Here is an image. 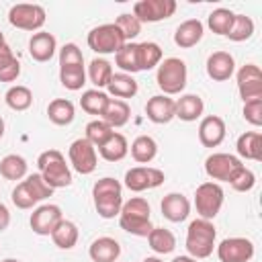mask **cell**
Segmentation results:
<instances>
[{"instance_id":"6da1fadb","label":"cell","mask_w":262,"mask_h":262,"mask_svg":"<svg viewBox=\"0 0 262 262\" xmlns=\"http://www.w3.org/2000/svg\"><path fill=\"white\" fill-rule=\"evenodd\" d=\"M92 199H94L96 213L102 219H113L121 213V207H123V186L119 180L104 176L94 182Z\"/></svg>"},{"instance_id":"7a4b0ae2","label":"cell","mask_w":262,"mask_h":262,"mask_svg":"<svg viewBox=\"0 0 262 262\" xmlns=\"http://www.w3.org/2000/svg\"><path fill=\"white\" fill-rule=\"evenodd\" d=\"M119 225L131 235L147 237L149 231L154 229L149 221V203L141 196H133L127 203H123L119 213Z\"/></svg>"},{"instance_id":"3957f363","label":"cell","mask_w":262,"mask_h":262,"mask_svg":"<svg viewBox=\"0 0 262 262\" xmlns=\"http://www.w3.org/2000/svg\"><path fill=\"white\" fill-rule=\"evenodd\" d=\"M215 225L209 219H194L188 229H186V252L190 258L201 260V258H209L213 254L215 248Z\"/></svg>"},{"instance_id":"277c9868","label":"cell","mask_w":262,"mask_h":262,"mask_svg":"<svg viewBox=\"0 0 262 262\" xmlns=\"http://www.w3.org/2000/svg\"><path fill=\"white\" fill-rule=\"evenodd\" d=\"M37 168L43 180L55 190L72 184V172L66 164V158L57 149H47L37 158Z\"/></svg>"},{"instance_id":"5b68a950","label":"cell","mask_w":262,"mask_h":262,"mask_svg":"<svg viewBox=\"0 0 262 262\" xmlns=\"http://www.w3.org/2000/svg\"><path fill=\"white\" fill-rule=\"evenodd\" d=\"M186 63L178 57H168L164 61H160L158 66V74H156V82L160 86V90L170 96V94H180L186 86Z\"/></svg>"},{"instance_id":"8992f818","label":"cell","mask_w":262,"mask_h":262,"mask_svg":"<svg viewBox=\"0 0 262 262\" xmlns=\"http://www.w3.org/2000/svg\"><path fill=\"white\" fill-rule=\"evenodd\" d=\"M88 47L98 53V55H106V53H117L127 41L123 37V33L119 31V27L115 23H106V25H98L94 27L88 37H86Z\"/></svg>"},{"instance_id":"52a82bcc","label":"cell","mask_w":262,"mask_h":262,"mask_svg":"<svg viewBox=\"0 0 262 262\" xmlns=\"http://www.w3.org/2000/svg\"><path fill=\"white\" fill-rule=\"evenodd\" d=\"M194 207L201 219H215L223 207V188L217 182H203L194 192Z\"/></svg>"},{"instance_id":"ba28073f","label":"cell","mask_w":262,"mask_h":262,"mask_svg":"<svg viewBox=\"0 0 262 262\" xmlns=\"http://www.w3.org/2000/svg\"><path fill=\"white\" fill-rule=\"evenodd\" d=\"M8 23L20 31H39L45 25V8L39 4H14L8 10Z\"/></svg>"},{"instance_id":"9c48e42d","label":"cell","mask_w":262,"mask_h":262,"mask_svg":"<svg viewBox=\"0 0 262 262\" xmlns=\"http://www.w3.org/2000/svg\"><path fill=\"white\" fill-rule=\"evenodd\" d=\"M68 158H70V164L72 168L78 172V174H92L96 170V147L86 139V137H80L76 141H72L70 149H68Z\"/></svg>"},{"instance_id":"30bf717a","label":"cell","mask_w":262,"mask_h":262,"mask_svg":"<svg viewBox=\"0 0 262 262\" xmlns=\"http://www.w3.org/2000/svg\"><path fill=\"white\" fill-rule=\"evenodd\" d=\"M176 12L174 0H139L133 4V16L139 23H158Z\"/></svg>"},{"instance_id":"8fae6325","label":"cell","mask_w":262,"mask_h":262,"mask_svg":"<svg viewBox=\"0 0 262 262\" xmlns=\"http://www.w3.org/2000/svg\"><path fill=\"white\" fill-rule=\"evenodd\" d=\"M242 160L231 156V154H211L207 160H205V172L209 178L213 180H221V182H229L231 176L242 168Z\"/></svg>"},{"instance_id":"7c38bea8","label":"cell","mask_w":262,"mask_h":262,"mask_svg":"<svg viewBox=\"0 0 262 262\" xmlns=\"http://www.w3.org/2000/svg\"><path fill=\"white\" fill-rule=\"evenodd\" d=\"M237 90L244 102L262 98V70L256 63H246L237 72Z\"/></svg>"},{"instance_id":"4fadbf2b","label":"cell","mask_w":262,"mask_h":262,"mask_svg":"<svg viewBox=\"0 0 262 262\" xmlns=\"http://www.w3.org/2000/svg\"><path fill=\"white\" fill-rule=\"evenodd\" d=\"M164 182V172L149 166H135L125 174V186L133 192H141L147 188H156Z\"/></svg>"},{"instance_id":"5bb4252c","label":"cell","mask_w":262,"mask_h":262,"mask_svg":"<svg viewBox=\"0 0 262 262\" xmlns=\"http://www.w3.org/2000/svg\"><path fill=\"white\" fill-rule=\"evenodd\" d=\"M254 256V244L248 237H227L217 246L221 262H248Z\"/></svg>"},{"instance_id":"9a60e30c","label":"cell","mask_w":262,"mask_h":262,"mask_svg":"<svg viewBox=\"0 0 262 262\" xmlns=\"http://www.w3.org/2000/svg\"><path fill=\"white\" fill-rule=\"evenodd\" d=\"M61 219H63V215H61V209L57 205H41L33 211L29 223L37 235H51V231L55 229V225Z\"/></svg>"},{"instance_id":"2e32d148","label":"cell","mask_w":262,"mask_h":262,"mask_svg":"<svg viewBox=\"0 0 262 262\" xmlns=\"http://www.w3.org/2000/svg\"><path fill=\"white\" fill-rule=\"evenodd\" d=\"M145 115L156 125H166L176 117V100L166 94H156L145 104Z\"/></svg>"},{"instance_id":"e0dca14e","label":"cell","mask_w":262,"mask_h":262,"mask_svg":"<svg viewBox=\"0 0 262 262\" xmlns=\"http://www.w3.org/2000/svg\"><path fill=\"white\" fill-rule=\"evenodd\" d=\"M225 139V121L217 115H209L199 125V141L205 147H217Z\"/></svg>"},{"instance_id":"ac0fdd59","label":"cell","mask_w":262,"mask_h":262,"mask_svg":"<svg viewBox=\"0 0 262 262\" xmlns=\"http://www.w3.org/2000/svg\"><path fill=\"white\" fill-rule=\"evenodd\" d=\"M233 70H235V61H233V55L227 51H215L207 59V74L215 82L229 80L233 76Z\"/></svg>"},{"instance_id":"d6986e66","label":"cell","mask_w":262,"mask_h":262,"mask_svg":"<svg viewBox=\"0 0 262 262\" xmlns=\"http://www.w3.org/2000/svg\"><path fill=\"white\" fill-rule=\"evenodd\" d=\"M55 49H57V41L51 33L47 31H39L31 37L29 41V55L35 59V61H49L53 55H55Z\"/></svg>"},{"instance_id":"ffe728a7","label":"cell","mask_w":262,"mask_h":262,"mask_svg":"<svg viewBox=\"0 0 262 262\" xmlns=\"http://www.w3.org/2000/svg\"><path fill=\"white\" fill-rule=\"evenodd\" d=\"M162 215L168 219V221H172V223H180V221H184L186 217H188V213H190V203H188V199L184 196V194H180V192H170V194H166L164 199H162Z\"/></svg>"},{"instance_id":"44dd1931","label":"cell","mask_w":262,"mask_h":262,"mask_svg":"<svg viewBox=\"0 0 262 262\" xmlns=\"http://www.w3.org/2000/svg\"><path fill=\"white\" fill-rule=\"evenodd\" d=\"M203 33H205L203 23L199 18H188L178 25V29L174 33V43L182 49H190L203 39Z\"/></svg>"},{"instance_id":"7402d4cb","label":"cell","mask_w":262,"mask_h":262,"mask_svg":"<svg viewBox=\"0 0 262 262\" xmlns=\"http://www.w3.org/2000/svg\"><path fill=\"white\" fill-rule=\"evenodd\" d=\"M88 254L92 258V262H115L121 256V246L117 239L113 237H98L90 244Z\"/></svg>"},{"instance_id":"603a6c76","label":"cell","mask_w":262,"mask_h":262,"mask_svg":"<svg viewBox=\"0 0 262 262\" xmlns=\"http://www.w3.org/2000/svg\"><path fill=\"white\" fill-rule=\"evenodd\" d=\"M235 149L242 158L260 162L262 160V133L260 131H246L237 137Z\"/></svg>"},{"instance_id":"cb8c5ba5","label":"cell","mask_w":262,"mask_h":262,"mask_svg":"<svg viewBox=\"0 0 262 262\" xmlns=\"http://www.w3.org/2000/svg\"><path fill=\"white\" fill-rule=\"evenodd\" d=\"M129 117H131V106L127 104V100H121V98H108V104L102 113V121L108 125V127H123L129 123Z\"/></svg>"},{"instance_id":"d4e9b609","label":"cell","mask_w":262,"mask_h":262,"mask_svg":"<svg viewBox=\"0 0 262 262\" xmlns=\"http://www.w3.org/2000/svg\"><path fill=\"white\" fill-rule=\"evenodd\" d=\"M205 111V102L199 94H184L176 100V117L180 121H196Z\"/></svg>"},{"instance_id":"484cf974","label":"cell","mask_w":262,"mask_h":262,"mask_svg":"<svg viewBox=\"0 0 262 262\" xmlns=\"http://www.w3.org/2000/svg\"><path fill=\"white\" fill-rule=\"evenodd\" d=\"M98 154H100L106 162H119V160H123V158L129 154V143H127L125 135L113 131V135L98 147Z\"/></svg>"},{"instance_id":"4316f807","label":"cell","mask_w":262,"mask_h":262,"mask_svg":"<svg viewBox=\"0 0 262 262\" xmlns=\"http://www.w3.org/2000/svg\"><path fill=\"white\" fill-rule=\"evenodd\" d=\"M106 90H108L115 98H121V100L133 98V96L137 94V82L133 80L131 74H123V72H121V74H113V78H111Z\"/></svg>"},{"instance_id":"83f0119b","label":"cell","mask_w":262,"mask_h":262,"mask_svg":"<svg viewBox=\"0 0 262 262\" xmlns=\"http://www.w3.org/2000/svg\"><path fill=\"white\" fill-rule=\"evenodd\" d=\"M47 117H49V121L53 125L63 127V125H70L74 121L76 111H74V104L68 98H55L47 106Z\"/></svg>"},{"instance_id":"f1b7e54d","label":"cell","mask_w":262,"mask_h":262,"mask_svg":"<svg viewBox=\"0 0 262 262\" xmlns=\"http://www.w3.org/2000/svg\"><path fill=\"white\" fill-rule=\"evenodd\" d=\"M51 239H53V244L59 250H72L76 246V242H78V227H76V223H72L68 219H61L55 225V229L51 231Z\"/></svg>"},{"instance_id":"f546056e","label":"cell","mask_w":262,"mask_h":262,"mask_svg":"<svg viewBox=\"0 0 262 262\" xmlns=\"http://www.w3.org/2000/svg\"><path fill=\"white\" fill-rule=\"evenodd\" d=\"M115 63L123 70V74L141 72V70H139V51H137V43H133V41L125 43V45L115 53Z\"/></svg>"},{"instance_id":"4dcf8cb0","label":"cell","mask_w":262,"mask_h":262,"mask_svg":"<svg viewBox=\"0 0 262 262\" xmlns=\"http://www.w3.org/2000/svg\"><path fill=\"white\" fill-rule=\"evenodd\" d=\"M158 154V143L149 135H139L131 143V156L137 164H149Z\"/></svg>"},{"instance_id":"1f68e13d","label":"cell","mask_w":262,"mask_h":262,"mask_svg":"<svg viewBox=\"0 0 262 262\" xmlns=\"http://www.w3.org/2000/svg\"><path fill=\"white\" fill-rule=\"evenodd\" d=\"M0 174L6 180H20L27 176V160L16 154H8L0 160Z\"/></svg>"},{"instance_id":"d6a6232c","label":"cell","mask_w":262,"mask_h":262,"mask_svg":"<svg viewBox=\"0 0 262 262\" xmlns=\"http://www.w3.org/2000/svg\"><path fill=\"white\" fill-rule=\"evenodd\" d=\"M147 242H149V248L156 254H170L176 248V237L166 227H154L147 235Z\"/></svg>"},{"instance_id":"836d02e7","label":"cell","mask_w":262,"mask_h":262,"mask_svg":"<svg viewBox=\"0 0 262 262\" xmlns=\"http://www.w3.org/2000/svg\"><path fill=\"white\" fill-rule=\"evenodd\" d=\"M88 78L96 86V90L98 88H106L108 82H111V78H113V66H111V61H106L102 57H94L90 61V66H88Z\"/></svg>"},{"instance_id":"e575fe53","label":"cell","mask_w":262,"mask_h":262,"mask_svg":"<svg viewBox=\"0 0 262 262\" xmlns=\"http://www.w3.org/2000/svg\"><path fill=\"white\" fill-rule=\"evenodd\" d=\"M20 76V63L8 45L0 47V82H14Z\"/></svg>"},{"instance_id":"d590c367","label":"cell","mask_w":262,"mask_h":262,"mask_svg":"<svg viewBox=\"0 0 262 262\" xmlns=\"http://www.w3.org/2000/svg\"><path fill=\"white\" fill-rule=\"evenodd\" d=\"M108 104V94H104L102 90H86L80 98V106L84 113L88 115H98L102 117L104 108Z\"/></svg>"},{"instance_id":"8d00e7d4","label":"cell","mask_w":262,"mask_h":262,"mask_svg":"<svg viewBox=\"0 0 262 262\" xmlns=\"http://www.w3.org/2000/svg\"><path fill=\"white\" fill-rule=\"evenodd\" d=\"M4 100L12 111H27L33 104V92H31V88L16 84V86L8 88V92L4 94Z\"/></svg>"},{"instance_id":"74e56055","label":"cell","mask_w":262,"mask_h":262,"mask_svg":"<svg viewBox=\"0 0 262 262\" xmlns=\"http://www.w3.org/2000/svg\"><path fill=\"white\" fill-rule=\"evenodd\" d=\"M137 51H139V70H151V68L160 66L162 49L158 43H154V41L137 43Z\"/></svg>"},{"instance_id":"f35d334b","label":"cell","mask_w":262,"mask_h":262,"mask_svg":"<svg viewBox=\"0 0 262 262\" xmlns=\"http://www.w3.org/2000/svg\"><path fill=\"white\" fill-rule=\"evenodd\" d=\"M59 82L68 90H80L86 84L84 66H61L59 68Z\"/></svg>"},{"instance_id":"ab89813d","label":"cell","mask_w":262,"mask_h":262,"mask_svg":"<svg viewBox=\"0 0 262 262\" xmlns=\"http://www.w3.org/2000/svg\"><path fill=\"white\" fill-rule=\"evenodd\" d=\"M254 35V20L246 14H233V23H231V29L225 37H229L231 41L239 43V41H246Z\"/></svg>"},{"instance_id":"60d3db41","label":"cell","mask_w":262,"mask_h":262,"mask_svg":"<svg viewBox=\"0 0 262 262\" xmlns=\"http://www.w3.org/2000/svg\"><path fill=\"white\" fill-rule=\"evenodd\" d=\"M231 23H233V12L229 8H215L207 18V25L215 35H227Z\"/></svg>"},{"instance_id":"b9f144b4","label":"cell","mask_w":262,"mask_h":262,"mask_svg":"<svg viewBox=\"0 0 262 262\" xmlns=\"http://www.w3.org/2000/svg\"><path fill=\"white\" fill-rule=\"evenodd\" d=\"M111 135H113V127H108L104 121L94 119V121H90V123L86 125V139H88L94 147H100Z\"/></svg>"},{"instance_id":"7bdbcfd3","label":"cell","mask_w":262,"mask_h":262,"mask_svg":"<svg viewBox=\"0 0 262 262\" xmlns=\"http://www.w3.org/2000/svg\"><path fill=\"white\" fill-rule=\"evenodd\" d=\"M115 25L119 27V31L123 33V37H125V41H127V43H129L131 39H135V37L141 33V23H139L133 14H129V12L119 14V16H117V20H115Z\"/></svg>"},{"instance_id":"ee69618b","label":"cell","mask_w":262,"mask_h":262,"mask_svg":"<svg viewBox=\"0 0 262 262\" xmlns=\"http://www.w3.org/2000/svg\"><path fill=\"white\" fill-rule=\"evenodd\" d=\"M25 184L29 186V190H31V194L35 196V201H37V203H41V201H45L47 196H51V194H53V188L43 180V176H41L39 172H37V174L27 176Z\"/></svg>"},{"instance_id":"f6af8a7d","label":"cell","mask_w":262,"mask_h":262,"mask_svg":"<svg viewBox=\"0 0 262 262\" xmlns=\"http://www.w3.org/2000/svg\"><path fill=\"white\" fill-rule=\"evenodd\" d=\"M229 184H231L233 190H237V192H248V190L254 188V184H256V176H254V172H252L250 168L242 166V168L231 176Z\"/></svg>"},{"instance_id":"bcb514c9","label":"cell","mask_w":262,"mask_h":262,"mask_svg":"<svg viewBox=\"0 0 262 262\" xmlns=\"http://www.w3.org/2000/svg\"><path fill=\"white\" fill-rule=\"evenodd\" d=\"M61 66H84V55L76 43H66L59 49V68Z\"/></svg>"},{"instance_id":"7dc6e473","label":"cell","mask_w":262,"mask_h":262,"mask_svg":"<svg viewBox=\"0 0 262 262\" xmlns=\"http://www.w3.org/2000/svg\"><path fill=\"white\" fill-rule=\"evenodd\" d=\"M12 203H14V207H18V209H33V207L37 205V201H35V196L31 194L29 186L25 184V180L18 182L16 188L12 190Z\"/></svg>"},{"instance_id":"c3c4849f","label":"cell","mask_w":262,"mask_h":262,"mask_svg":"<svg viewBox=\"0 0 262 262\" xmlns=\"http://www.w3.org/2000/svg\"><path fill=\"white\" fill-rule=\"evenodd\" d=\"M244 119L254 127L262 125V98H254V100L244 102Z\"/></svg>"},{"instance_id":"681fc988","label":"cell","mask_w":262,"mask_h":262,"mask_svg":"<svg viewBox=\"0 0 262 262\" xmlns=\"http://www.w3.org/2000/svg\"><path fill=\"white\" fill-rule=\"evenodd\" d=\"M10 225V213L4 203H0V231H4Z\"/></svg>"},{"instance_id":"f907efd6","label":"cell","mask_w":262,"mask_h":262,"mask_svg":"<svg viewBox=\"0 0 262 262\" xmlns=\"http://www.w3.org/2000/svg\"><path fill=\"white\" fill-rule=\"evenodd\" d=\"M172 262H196L194 258H190V256H176Z\"/></svg>"},{"instance_id":"816d5d0a","label":"cell","mask_w":262,"mask_h":262,"mask_svg":"<svg viewBox=\"0 0 262 262\" xmlns=\"http://www.w3.org/2000/svg\"><path fill=\"white\" fill-rule=\"evenodd\" d=\"M143 262H162V260H160V258H156V256H149V258H145Z\"/></svg>"},{"instance_id":"f5cc1de1","label":"cell","mask_w":262,"mask_h":262,"mask_svg":"<svg viewBox=\"0 0 262 262\" xmlns=\"http://www.w3.org/2000/svg\"><path fill=\"white\" fill-rule=\"evenodd\" d=\"M2 135H4V121H2V117H0V139H2Z\"/></svg>"},{"instance_id":"db71d44e","label":"cell","mask_w":262,"mask_h":262,"mask_svg":"<svg viewBox=\"0 0 262 262\" xmlns=\"http://www.w3.org/2000/svg\"><path fill=\"white\" fill-rule=\"evenodd\" d=\"M2 45H6V43H4V35H2V31H0V47H2Z\"/></svg>"},{"instance_id":"11a10c76","label":"cell","mask_w":262,"mask_h":262,"mask_svg":"<svg viewBox=\"0 0 262 262\" xmlns=\"http://www.w3.org/2000/svg\"><path fill=\"white\" fill-rule=\"evenodd\" d=\"M2 262H20V260H14V258H6V260H2Z\"/></svg>"}]
</instances>
